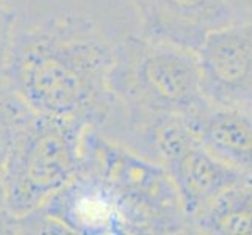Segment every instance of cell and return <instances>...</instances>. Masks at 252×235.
Returning <instances> with one entry per match:
<instances>
[{"label":"cell","instance_id":"cell-1","mask_svg":"<svg viewBox=\"0 0 252 235\" xmlns=\"http://www.w3.org/2000/svg\"><path fill=\"white\" fill-rule=\"evenodd\" d=\"M115 46L88 17L63 14L14 33L3 77L29 107L102 129L115 110Z\"/></svg>","mask_w":252,"mask_h":235},{"label":"cell","instance_id":"cell-2","mask_svg":"<svg viewBox=\"0 0 252 235\" xmlns=\"http://www.w3.org/2000/svg\"><path fill=\"white\" fill-rule=\"evenodd\" d=\"M110 83L115 110L103 127H115L105 135L121 143L155 119H185L207 101L196 52L141 33L115 46Z\"/></svg>","mask_w":252,"mask_h":235},{"label":"cell","instance_id":"cell-3","mask_svg":"<svg viewBox=\"0 0 252 235\" xmlns=\"http://www.w3.org/2000/svg\"><path fill=\"white\" fill-rule=\"evenodd\" d=\"M88 129L80 121L30 108L5 163L2 190L6 210L17 216L38 210L79 174Z\"/></svg>","mask_w":252,"mask_h":235},{"label":"cell","instance_id":"cell-4","mask_svg":"<svg viewBox=\"0 0 252 235\" xmlns=\"http://www.w3.org/2000/svg\"><path fill=\"white\" fill-rule=\"evenodd\" d=\"M82 167L118 196L132 234L189 232L179 191L158 162L91 127L83 138Z\"/></svg>","mask_w":252,"mask_h":235},{"label":"cell","instance_id":"cell-5","mask_svg":"<svg viewBox=\"0 0 252 235\" xmlns=\"http://www.w3.org/2000/svg\"><path fill=\"white\" fill-rule=\"evenodd\" d=\"M196 54L205 98L252 110V19L215 30Z\"/></svg>","mask_w":252,"mask_h":235},{"label":"cell","instance_id":"cell-6","mask_svg":"<svg viewBox=\"0 0 252 235\" xmlns=\"http://www.w3.org/2000/svg\"><path fill=\"white\" fill-rule=\"evenodd\" d=\"M38 210L54 221L62 234H132V226L118 196L105 180L83 167Z\"/></svg>","mask_w":252,"mask_h":235},{"label":"cell","instance_id":"cell-7","mask_svg":"<svg viewBox=\"0 0 252 235\" xmlns=\"http://www.w3.org/2000/svg\"><path fill=\"white\" fill-rule=\"evenodd\" d=\"M141 34L197 50L215 30L232 24L233 14L224 0H128Z\"/></svg>","mask_w":252,"mask_h":235},{"label":"cell","instance_id":"cell-8","mask_svg":"<svg viewBox=\"0 0 252 235\" xmlns=\"http://www.w3.org/2000/svg\"><path fill=\"white\" fill-rule=\"evenodd\" d=\"M197 140L216 159L252 176V110L205 101L185 118Z\"/></svg>","mask_w":252,"mask_h":235},{"label":"cell","instance_id":"cell-9","mask_svg":"<svg viewBox=\"0 0 252 235\" xmlns=\"http://www.w3.org/2000/svg\"><path fill=\"white\" fill-rule=\"evenodd\" d=\"M193 232L252 235V176L224 190L194 221Z\"/></svg>","mask_w":252,"mask_h":235},{"label":"cell","instance_id":"cell-10","mask_svg":"<svg viewBox=\"0 0 252 235\" xmlns=\"http://www.w3.org/2000/svg\"><path fill=\"white\" fill-rule=\"evenodd\" d=\"M30 108L32 107H29V103H25L11 90V86L6 83L3 74H0V205H3L2 179L5 163L17 129L21 127L22 121L27 116Z\"/></svg>","mask_w":252,"mask_h":235},{"label":"cell","instance_id":"cell-11","mask_svg":"<svg viewBox=\"0 0 252 235\" xmlns=\"http://www.w3.org/2000/svg\"><path fill=\"white\" fill-rule=\"evenodd\" d=\"M14 11L6 0H0V74H3L8 50L14 38Z\"/></svg>","mask_w":252,"mask_h":235},{"label":"cell","instance_id":"cell-12","mask_svg":"<svg viewBox=\"0 0 252 235\" xmlns=\"http://www.w3.org/2000/svg\"><path fill=\"white\" fill-rule=\"evenodd\" d=\"M224 2L229 5L235 21L252 19V0H224Z\"/></svg>","mask_w":252,"mask_h":235}]
</instances>
